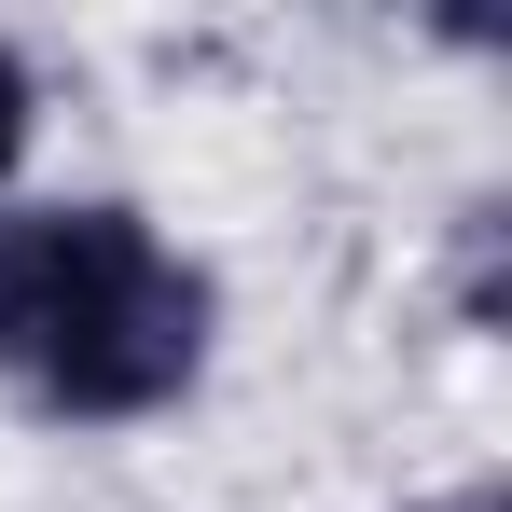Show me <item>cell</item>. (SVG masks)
<instances>
[{"label": "cell", "instance_id": "obj_1", "mask_svg": "<svg viewBox=\"0 0 512 512\" xmlns=\"http://www.w3.org/2000/svg\"><path fill=\"white\" fill-rule=\"evenodd\" d=\"M222 291L208 263L167 250L125 194L70 208H0V388H28L70 429H139L208 388Z\"/></svg>", "mask_w": 512, "mask_h": 512}, {"label": "cell", "instance_id": "obj_2", "mask_svg": "<svg viewBox=\"0 0 512 512\" xmlns=\"http://www.w3.org/2000/svg\"><path fill=\"white\" fill-rule=\"evenodd\" d=\"M457 319H471V333H499V208H471V222H457Z\"/></svg>", "mask_w": 512, "mask_h": 512}, {"label": "cell", "instance_id": "obj_3", "mask_svg": "<svg viewBox=\"0 0 512 512\" xmlns=\"http://www.w3.org/2000/svg\"><path fill=\"white\" fill-rule=\"evenodd\" d=\"M28 125H42V84H28V56L0 42V180H14V153H28Z\"/></svg>", "mask_w": 512, "mask_h": 512}, {"label": "cell", "instance_id": "obj_4", "mask_svg": "<svg viewBox=\"0 0 512 512\" xmlns=\"http://www.w3.org/2000/svg\"><path fill=\"white\" fill-rule=\"evenodd\" d=\"M429 512H512V485L485 471V485H457V499H429Z\"/></svg>", "mask_w": 512, "mask_h": 512}]
</instances>
